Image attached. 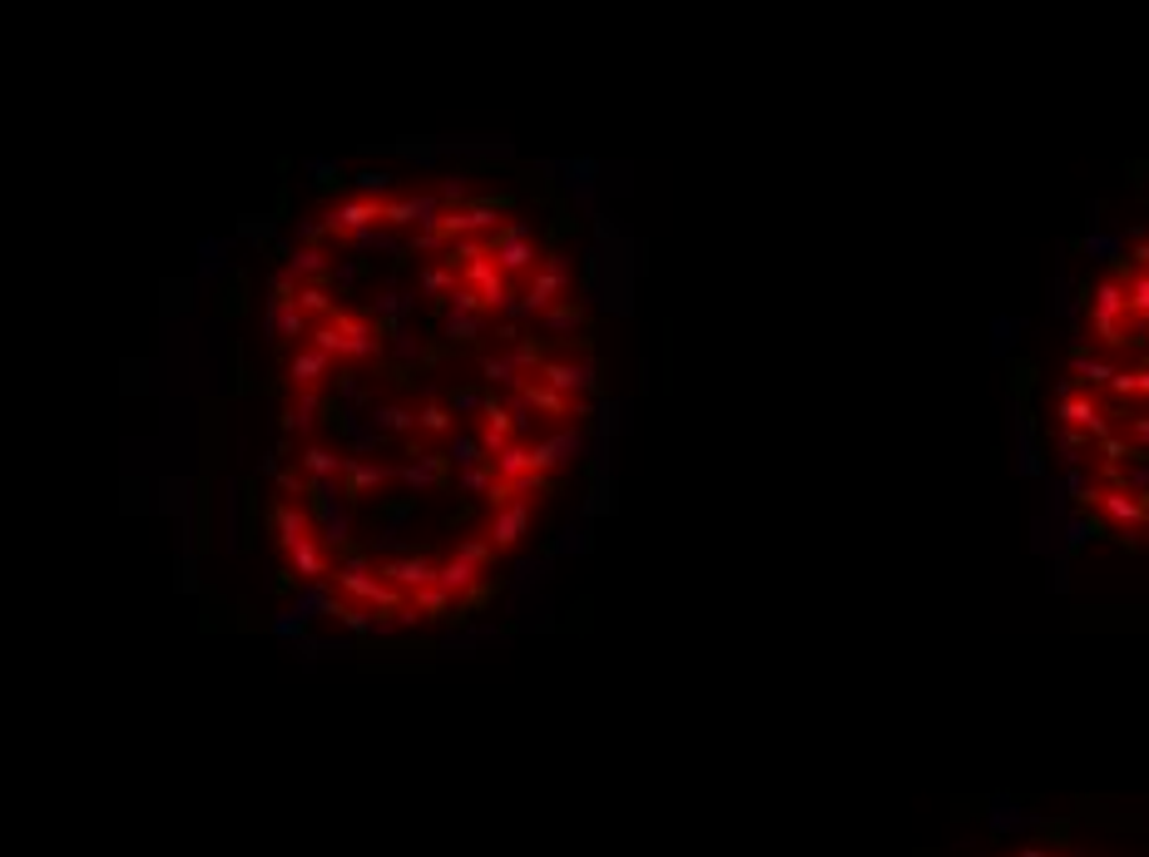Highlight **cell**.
I'll return each instance as SVG.
<instances>
[{
  "label": "cell",
  "instance_id": "cell-1",
  "mask_svg": "<svg viewBox=\"0 0 1149 857\" xmlns=\"http://www.w3.org/2000/svg\"><path fill=\"white\" fill-rule=\"evenodd\" d=\"M323 234L327 238H357V234H367V228H382L387 224V198H343V204H333L323 218Z\"/></svg>",
  "mask_w": 1149,
  "mask_h": 857
},
{
  "label": "cell",
  "instance_id": "cell-2",
  "mask_svg": "<svg viewBox=\"0 0 1149 857\" xmlns=\"http://www.w3.org/2000/svg\"><path fill=\"white\" fill-rule=\"evenodd\" d=\"M377 580L407 600V595H421V590H436V565L427 555H387L377 565Z\"/></svg>",
  "mask_w": 1149,
  "mask_h": 857
},
{
  "label": "cell",
  "instance_id": "cell-3",
  "mask_svg": "<svg viewBox=\"0 0 1149 857\" xmlns=\"http://www.w3.org/2000/svg\"><path fill=\"white\" fill-rule=\"evenodd\" d=\"M327 323H333L337 337H343V363H367V357L382 353V333L362 313H343V308H337Z\"/></svg>",
  "mask_w": 1149,
  "mask_h": 857
},
{
  "label": "cell",
  "instance_id": "cell-4",
  "mask_svg": "<svg viewBox=\"0 0 1149 857\" xmlns=\"http://www.w3.org/2000/svg\"><path fill=\"white\" fill-rule=\"evenodd\" d=\"M441 218V198L431 194H392L387 198V228H436Z\"/></svg>",
  "mask_w": 1149,
  "mask_h": 857
},
{
  "label": "cell",
  "instance_id": "cell-5",
  "mask_svg": "<svg viewBox=\"0 0 1149 857\" xmlns=\"http://www.w3.org/2000/svg\"><path fill=\"white\" fill-rule=\"evenodd\" d=\"M268 521H273V541H278L283 555L293 545H303L307 535H317L313 531V516H307V501H273Z\"/></svg>",
  "mask_w": 1149,
  "mask_h": 857
},
{
  "label": "cell",
  "instance_id": "cell-6",
  "mask_svg": "<svg viewBox=\"0 0 1149 857\" xmlns=\"http://www.w3.org/2000/svg\"><path fill=\"white\" fill-rule=\"evenodd\" d=\"M387 481H397V467L372 461V457H347V476H343L347 501H357V496H377Z\"/></svg>",
  "mask_w": 1149,
  "mask_h": 857
},
{
  "label": "cell",
  "instance_id": "cell-7",
  "mask_svg": "<svg viewBox=\"0 0 1149 857\" xmlns=\"http://www.w3.org/2000/svg\"><path fill=\"white\" fill-rule=\"evenodd\" d=\"M526 531H530V501L506 506V511H496L491 521H486V541H491V550H516L520 541H526Z\"/></svg>",
  "mask_w": 1149,
  "mask_h": 857
},
{
  "label": "cell",
  "instance_id": "cell-8",
  "mask_svg": "<svg viewBox=\"0 0 1149 857\" xmlns=\"http://www.w3.org/2000/svg\"><path fill=\"white\" fill-rule=\"evenodd\" d=\"M287 575H303V580H333V550L317 541V535H307L303 545L287 550Z\"/></svg>",
  "mask_w": 1149,
  "mask_h": 857
},
{
  "label": "cell",
  "instance_id": "cell-9",
  "mask_svg": "<svg viewBox=\"0 0 1149 857\" xmlns=\"http://www.w3.org/2000/svg\"><path fill=\"white\" fill-rule=\"evenodd\" d=\"M337 600H343V595L333 590V580H303V585H297V595H293V615L303 620V624H313V620L333 615Z\"/></svg>",
  "mask_w": 1149,
  "mask_h": 857
},
{
  "label": "cell",
  "instance_id": "cell-10",
  "mask_svg": "<svg viewBox=\"0 0 1149 857\" xmlns=\"http://www.w3.org/2000/svg\"><path fill=\"white\" fill-rule=\"evenodd\" d=\"M293 461L307 471V481H343L347 476V457H337L333 447H317V441H303Z\"/></svg>",
  "mask_w": 1149,
  "mask_h": 857
},
{
  "label": "cell",
  "instance_id": "cell-11",
  "mask_svg": "<svg viewBox=\"0 0 1149 857\" xmlns=\"http://www.w3.org/2000/svg\"><path fill=\"white\" fill-rule=\"evenodd\" d=\"M327 377H333V357L313 353V347L293 353V363H287V382H293V391H317Z\"/></svg>",
  "mask_w": 1149,
  "mask_h": 857
},
{
  "label": "cell",
  "instance_id": "cell-12",
  "mask_svg": "<svg viewBox=\"0 0 1149 857\" xmlns=\"http://www.w3.org/2000/svg\"><path fill=\"white\" fill-rule=\"evenodd\" d=\"M313 327H307V317L293 308V303H268V313H263V337H278V343H297V337H307Z\"/></svg>",
  "mask_w": 1149,
  "mask_h": 857
},
{
  "label": "cell",
  "instance_id": "cell-13",
  "mask_svg": "<svg viewBox=\"0 0 1149 857\" xmlns=\"http://www.w3.org/2000/svg\"><path fill=\"white\" fill-rule=\"evenodd\" d=\"M372 431L377 437H411L417 431V411L401 407V401H382V407H372Z\"/></svg>",
  "mask_w": 1149,
  "mask_h": 857
},
{
  "label": "cell",
  "instance_id": "cell-14",
  "mask_svg": "<svg viewBox=\"0 0 1149 857\" xmlns=\"http://www.w3.org/2000/svg\"><path fill=\"white\" fill-rule=\"evenodd\" d=\"M287 273H293L297 283H323L327 273H333V263H327L323 248H303V243H297V248L287 253Z\"/></svg>",
  "mask_w": 1149,
  "mask_h": 857
},
{
  "label": "cell",
  "instance_id": "cell-15",
  "mask_svg": "<svg viewBox=\"0 0 1149 857\" xmlns=\"http://www.w3.org/2000/svg\"><path fill=\"white\" fill-rule=\"evenodd\" d=\"M317 411H323V397H317V391H293V407H287L283 427L293 431V437H307L313 421H317Z\"/></svg>",
  "mask_w": 1149,
  "mask_h": 857
},
{
  "label": "cell",
  "instance_id": "cell-16",
  "mask_svg": "<svg viewBox=\"0 0 1149 857\" xmlns=\"http://www.w3.org/2000/svg\"><path fill=\"white\" fill-rule=\"evenodd\" d=\"M293 308L303 313V317H317V323H327L337 308H333V293L323 288V283H297V298H293Z\"/></svg>",
  "mask_w": 1149,
  "mask_h": 857
},
{
  "label": "cell",
  "instance_id": "cell-17",
  "mask_svg": "<svg viewBox=\"0 0 1149 857\" xmlns=\"http://www.w3.org/2000/svg\"><path fill=\"white\" fill-rule=\"evenodd\" d=\"M574 327H584L580 303H556L550 313H540V333H550V337H566V333H574Z\"/></svg>",
  "mask_w": 1149,
  "mask_h": 857
},
{
  "label": "cell",
  "instance_id": "cell-18",
  "mask_svg": "<svg viewBox=\"0 0 1149 857\" xmlns=\"http://www.w3.org/2000/svg\"><path fill=\"white\" fill-rule=\"evenodd\" d=\"M397 481L407 486V491H427V486L441 481V457H421V461H407V467H397Z\"/></svg>",
  "mask_w": 1149,
  "mask_h": 857
},
{
  "label": "cell",
  "instance_id": "cell-19",
  "mask_svg": "<svg viewBox=\"0 0 1149 857\" xmlns=\"http://www.w3.org/2000/svg\"><path fill=\"white\" fill-rule=\"evenodd\" d=\"M411 308H417V298H411V293H401V288L377 293V303H372V313H377V317H392V327H401V317H407Z\"/></svg>",
  "mask_w": 1149,
  "mask_h": 857
},
{
  "label": "cell",
  "instance_id": "cell-20",
  "mask_svg": "<svg viewBox=\"0 0 1149 857\" xmlns=\"http://www.w3.org/2000/svg\"><path fill=\"white\" fill-rule=\"evenodd\" d=\"M411 610H417L421 620H441L446 610H451V595H441V590H421V595H411Z\"/></svg>",
  "mask_w": 1149,
  "mask_h": 857
},
{
  "label": "cell",
  "instance_id": "cell-21",
  "mask_svg": "<svg viewBox=\"0 0 1149 857\" xmlns=\"http://www.w3.org/2000/svg\"><path fill=\"white\" fill-rule=\"evenodd\" d=\"M382 188L392 194V174H382V169H362V174H357V194L362 198H382Z\"/></svg>",
  "mask_w": 1149,
  "mask_h": 857
},
{
  "label": "cell",
  "instance_id": "cell-22",
  "mask_svg": "<svg viewBox=\"0 0 1149 857\" xmlns=\"http://www.w3.org/2000/svg\"><path fill=\"white\" fill-rule=\"evenodd\" d=\"M273 640H303V650H307V624L293 615V610H283L278 620H273Z\"/></svg>",
  "mask_w": 1149,
  "mask_h": 857
},
{
  "label": "cell",
  "instance_id": "cell-23",
  "mask_svg": "<svg viewBox=\"0 0 1149 857\" xmlns=\"http://www.w3.org/2000/svg\"><path fill=\"white\" fill-rule=\"evenodd\" d=\"M278 491H283V496H307V471H303V467L278 471Z\"/></svg>",
  "mask_w": 1149,
  "mask_h": 857
},
{
  "label": "cell",
  "instance_id": "cell-24",
  "mask_svg": "<svg viewBox=\"0 0 1149 857\" xmlns=\"http://www.w3.org/2000/svg\"><path fill=\"white\" fill-rule=\"evenodd\" d=\"M307 174H313L317 184H337V178H343V169L327 164V159H307Z\"/></svg>",
  "mask_w": 1149,
  "mask_h": 857
},
{
  "label": "cell",
  "instance_id": "cell-25",
  "mask_svg": "<svg viewBox=\"0 0 1149 857\" xmlns=\"http://www.w3.org/2000/svg\"><path fill=\"white\" fill-rule=\"evenodd\" d=\"M333 278L343 283V288H353V283H357V263H337V268H333Z\"/></svg>",
  "mask_w": 1149,
  "mask_h": 857
}]
</instances>
